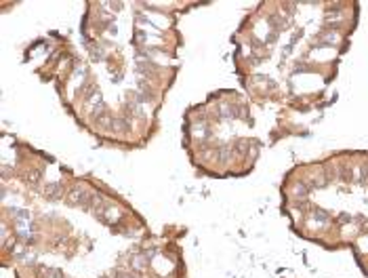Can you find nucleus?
Masks as SVG:
<instances>
[{"mask_svg":"<svg viewBox=\"0 0 368 278\" xmlns=\"http://www.w3.org/2000/svg\"><path fill=\"white\" fill-rule=\"evenodd\" d=\"M339 40V34L333 30V27H326V30H322L318 36H316V43L314 45H320V47H330Z\"/></svg>","mask_w":368,"mask_h":278,"instance_id":"f03ea898","label":"nucleus"},{"mask_svg":"<svg viewBox=\"0 0 368 278\" xmlns=\"http://www.w3.org/2000/svg\"><path fill=\"white\" fill-rule=\"evenodd\" d=\"M95 196H97L95 192H91V190H87V188H82V186H76V188H72V190H69V192L65 194V202H67L69 206L93 208V204H95Z\"/></svg>","mask_w":368,"mask_h":278,"instance_id":"f257e3e1","label":"nucleus"},{"mask_svg":"<svg viewBox=\"0 0 368 278\" xmlns=\"http://www.w3.org/2000/svg\"><path fill=\"white\" fill-rule=\"evenodd\" d=\"M311 217H314L318 224H328L330 221V215L326 211H322V208H314V211H311Z\"/></svg>","mask_w":368,"mask_h":278,"instance_id":"1a4fd4ad","label":"nucleus"},{"mask_svg":"<svg viewBox=\"0 0 368 278\" xmlns=\"http://www.w3.org/2000/svg\"><path fill=\"white\" fill-rule=\"evenodd\" d=\"M358 182L368 186V164H360L358 166Z\"/></svg>","mask_w":368,"mask_h":278,"instance_id":"9d476101","label":"nucleus"},{"mask_svg":"<svg viewBox=\"0 0 368 278\" xmlns=\"http://www.w3.org/2000/svg\"><path fill=\"white\" fill-rule=\"evenodd\" d=\"M295 198H299V200H307V196H309V192H311V188L307 186V182L303 179V182H299V184H295Z\"/></svg>","mask_w":368,"mask_h":278,"instance_id":"423d86ee","label":"nucleus"},{"mask_svg":"<svg viewBox=\"0 0 368 278\" xmlns=\"http://www.w3.org/2000/svg\"><path fill=\"white\" fill-rule=\"evenodd\" d=\"M131 127H133V122H131L129 116H116V118H114V124H112V129L118 131V133H122V135L129 133Z\"/></svg>","mask_w":368,"mask_h":278,"instance_id":"20e7f679","label":"nucleus"},{"mask_svg":"<svg viewBox=\"0 0 368 278\" xmlns=\"http://www.w3.org/2000/svg\"><path fill=\"white\" fill-rule=\"evenodd\" d=\"M232 148H234V152H238V154L244 156L246 152H250V142H248V139H238Z\"/></svg>","mask_w":368,"mask_h":278,"instance_id":"6e6552de","label":"nucleus"},{"mask_svg":"<svg viewBox=\"0 0 368 278\" xmlns=\"http://www.w3.org/2000/svg\"><path fill=\"white\" fill-rule=\"evenodd\" d=\"M91 55H93V59H105L107 49L105 47H91Z\"/></svg>","mask_w":368,"mask_h":278,"instance_id":"9b49d317","label":"nucleus"},{"mask_svg":"<svg viewBox=\"0 0 368 278\" xmlns=\"http://www.w3.org/2000/svg\"><path fill=\"white\" fill-rule=\"evenodd\" d=\"M232 152H234V148H232L230 144H223V146H219V148H217L215 154H217V158H219V160H223V162H225V160H230V158H232Z\"/></svg>","mask_w":368,"mask_h":278,"instance_id":"0eeeda50","label":"nucleus"},{"mask_svg":"<svg viewBox=\"0 0 368 278\" xmlns=\"http://www.w3.org/2000/svg\"><path fill=\"white\" fill-rule=\"evenodd\" d=\"M63 194H65V188H63V184H61V182H55V184L45 186V198H47V200H51V202L59 200V198L63 196Z\"/></svg>","mask_w":368,"mask_h":278,"instance_id":"7ed1b4c3","label":"nucleus"},{"mask_svg":"<svg viewBox=\"0 0 368 278\" xmlns=\"http://www.w3.org/2000/svg\"><path fill=\"white\" fill-rule=\"evenodd\" d=\"M116 278H139L135 272H116Z\"/></svg>","mask_w":368,"mask_h":278,"instance_id":"f8f14e48","label":"nucleus"},{"mask_svg":"<svg viewBox=\"0 0 368 278\" xmlns=\"http://www.w3.org/2000/svg\"><path fill=\"white\" fill-rule=\"evenodd\" d=\"M126 110H129V114L139 118V120H145V112H143V106H141L137 99H133L131 103H126Z\"/></svg>","mask_w":368,"mask_h":278,"instance_id":"39448f33","label":"nucleus"}]
</instances>
